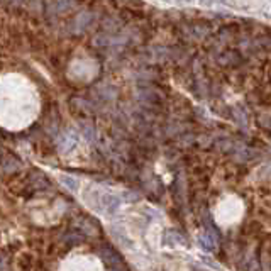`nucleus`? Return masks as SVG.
Returning a JSON list of instances; mask_svg holds the SVG:
<instances>
[{
    "label": "nucleus",
    "instance_id": "1",
    "mask_svg": "<svg viewBox=\"0 0 271 271\" xmlns=\"http://www.w3.org/2000/svg\"><path fill=\"white\" fill-rule=\"evenodd\" d=\"M198 244H200V247L205 252H212L217 249V237L210 230H205V232H202L198 236Z\"/></svg>",
    "mask_w": 271,
    "mask_h": 271
},
{
    "label": "nucleus",
    "instance_id": "2",
    "mask_svg": "<svg viewBox=\"0 0 271 271\" xmlns=\"http://www.w3.org/2000/svg\"><path fill=\"white\" fill-rule=\"evenodd\" d=\"M61 183L65 185L68 190H71V192H76L78 190V182H76V178L73 176H68V175H61Z\"/></svg>",
    "mask_w": 271,
    "mask_h": 271
},
{
    "label": "nucleus",
    "instance_id": "3",
    "mask_svg": "<svg viewBox=\"0 0 271 271\" xmlns=\"http://www.w3.org/2000/svg\"><path fill=\"white\" fill-rule=\"evenodd\" d=\"M182 2H190V0H182Z\"/></svg>",
    "mask_w": 271,
    "mask_h": 271
}]
</instances>
